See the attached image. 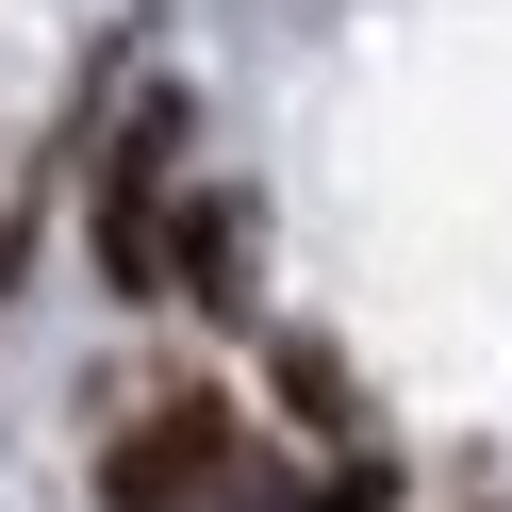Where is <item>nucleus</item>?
Listing matches in <instances>:
<instances>
[{
  "mask_svg": "<svg viewBox=\"0 0 512 512\" xmlns=\"http://www.w3.org/2000/svg\"><path fill=\"white\" fill-rule=\"evenodd\" d=\"M248 479V430L215 397H149L133 430H116V463H100V512H215Z\"/></svg>",
  "mask_w": 512,
  "mask_h": 512,
  "instance_id": "obj_1",
  "label": "nucleus"
},
{
  "mask_svg": "<svg viewBox=\"0 0 512 512\" xmlns=\"http://www.w3.org/2000/svg\"><path fill=\"white\" fill-rule=\"evenodd\" d=\"M100 281L116 298H166V100H149L133 149L100 166Z\"/></svg>",
  "mask_w": 512,
  "mask_h": 512,
  "instance_id": "obj_2",
  "label": "nucleus"
},
{
  "mask_svg": "<svg viewBox=\"0 0 512 512\" xmlns=\"http://www.w3.org/2000/svg\"><path fill=\"white\" fill-rule=\"evenodd\" d=\"M166 281L199 314H248V215L232 199H182V232H166Z\"/></svg>",
  "mask_w": 512,
  "mask_h": 512,
  "instance_id": "obj_3",
  "label": "nucleus"
},
{
  "mask_svg": "<svg viewBox=\"0 0 512 512\" xmlns=\"http://www.w3.org/2000/svg\"><path fill=\"white\" fill-rule=\"evenodd\" d=\"M314 512H380V463H364V446H347V463L314 479Z\"/></svg>",
  "mask_w": 512,
  "mask_h": 512,
  "instance_id": "obj_4",
  "label": "nucleus"
}]
</instances>
